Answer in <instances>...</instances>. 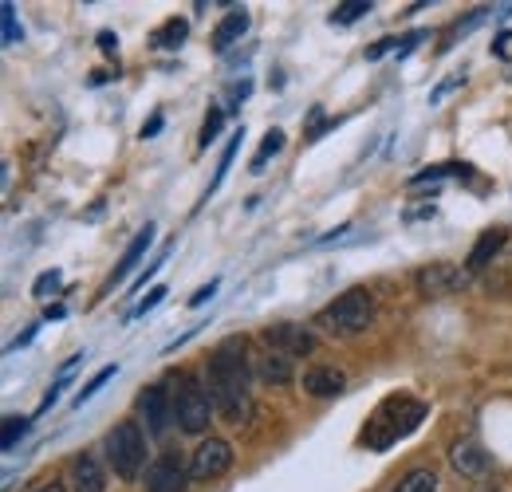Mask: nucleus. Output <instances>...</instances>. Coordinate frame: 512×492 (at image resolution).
Instances as JSON below:
<instances>
[{
	"instance_id": "7ed1b4c3",
	"label": "nucleus",
	"mask_w": 512,
	"mask_h": 492,
	"mask_svg": "<svg viewBox=\"0 0 512 492\" xmlns=\"http://www.w3.org/2000/svg\"><path fill=\"white\" fill-rule=\"evenodd\" d=\"M371 319H375V296L367 288H351L335 304H327L316 323L327 335H359L371 327Z\"/></svg>"
},
{
	"instance_id": "393cba45",
	"label": "nucleus",
	"mask_w": 512,
	"mask_h": 492,
	"mask_svg": "<svg viewBox=\"0 0 512 492\" xmlns=\"http://www.w3.org/2000/svg\"><path fill=\"white\" fill-rule=\"evenodd\" d=\"M115 374H119V367H103V370H99V374H95V378H91V382H87V386H83V390L75 394V406L91 402V398H95V394H99V390H103V386H107V382H111Z\"/></svg>"
},
{
	"instance_id": "412c9836",
	"label": "nucleus",
	"mask_w": 512,
	"mask_h": 492,
	"mask_svg": "<svg viewBox=\"0 0 512 492\" xmlns=\"http://www.w3.org/2000/svg\"><path fill=\"white\" fill-rule=\"evenodd\" d=\"M280 150H284V130H268V134H264V142H260V150H256V158H253V166H249V170H253V174H260V170L268 166V158H276Z\"/></svg>"
},
{
	"instance_id": "cd10ccee",
	"label": "nucleus",
	"mask_w": 512,
	"mask_h": 492,
	"mask_svg": "<svg viewBox=\"0 0 512 492\" xmlns=\"http://www.w3.org/2000/svg\"><path fill=\"white\" fill-rule=\"evenodd\" d=\"M52 292H60V272L52 268V272H44L36 284H32V296H40V300H48Z\"/></svg>"
},
{
	"instance_id": "f704fd0d",
	"label": "nucleus",
	"mask_w": 512,
	"mask_h": 492,
	"mask_svg": "<svg viewBox=\"0 0 512 492\" xmlns=\"http://www.w3.org/2000/svg\"><path fill=\"white\" fill-rule=\"evenodd\" d=\"M461 83H465V75H457V79H449V83H442V87H438V91L430 95V103H438V99H442L446 91H453V87H461Z\"/></svg>"
},
{
	"instance_id": "c85d7f7f",
	"label": "nucleus",
	"mask_w": 512,
	"mask_h": 492,
	"mask_svg": "<svg viewBox=\"0 0 512 492\" xmlns=\"http://www.w3.org/2000/svg\"><path fill=\"white\" fill-rule=\"evenodd\" d=\"M162 300H166V288L158 284V288H150V292H146V300H142L138 308L130 311V319H138V315H146V311H154V308H158V304H162Z\"/></svg>"
},
{
	"instance_id": "9d476101",
	"label": "nucleus",
	"mask_w": 512,
	"mask_h": 492,
	"mask_svg": "<svg viewBox=\"0 0 512 492\" xmlns=\"http://www.w3.org/2000/svg\"><path fill=\"white\" fill-rule=\"evenodd\" d=\"M264 343H268L272 351L296 359V355H312L316 335H312L308 327H300V323H272V327H264Z\"/></svg>"
},
{
	"instance_id": "6e6552de",
	"label": "nucleus",
	"mask_w": 512,
	"mask_h": 492,
	"mask_svg": "<svg viewBox=\"0 0 512 492\" xmlns=\"http://www.w3.org/2000/svg\"><path fill=\"white\" fill-rule=\"evenodd\" d=\"M469 284V272L457 268V264H426L418 272V292L430 296V300H442V296H453Z\"/></svg>"
},
{
	"instance_id": "473e14b6",
	"label": "nucleus",
	"mask_w": 512,
	"mask_h": 492,
	"mask_svg": "<svg viewBox=\"0 0 512 492\" xmlns=\"http://www.w3.org/2000/svg\"><path fill=\"white\" fill-rule=\"evenodd\" d=\"M386 52H398V40H379L375 48H367V60H383Z\"/></svg>"
},
{
	"instance_id": "2f4dec72",
	"label": "nucleus",
	"mask_w": 512,
	"mask_h": 492,
	"mask_svg": "<svg viewBox=\"0 0 512 492\" xmlns=\"http://www.w3.org/2000/svg\"><path fill=\"white\" fill-rule=\"evenodd\" d=\"M213 292H217V280H209L205 288H197V292H193L190 308H201V304H209V300H213Z\"/></svg>"
},
{
	"instance_id": "f3484780",
	"label": "nucleus",
	"mask_w": 512,
	"mask_h": 492,
	"mask_svg": "<svg viewBox=\"0 0 512 492\" xmlns=\"http://www.w3.org/2000/svg\"><path fill=\"white\" fill-rule=\"evenodd\" d=\"M505 241H509V229H489V233H481V241L473 245V252H469V260H465V268H485L501 248H505Z\"/></svg>"
},
{
	"instance_id": "a878e982",
	"label": "nucleus",
	"mask_w": 512,
	"mask_h": 492,
	"mask_svg": "<svg viewBox=\"0 0 512 492\" xmlns=\"http://www.w3.org/2000/svg\"><path fill=\"white\" fill-rule=\"evenodd\" d=\"M28 426H32L28 418H16V414H12V418H4V437H0V445L12 453V449H16V441L28 433Z\"/></svg>"
},
{
	"instance_id": "20e7f679",
	"label": "nucleus",
	"mask_w": 512,
	"mask_h": 492,
	"mask_svg": "<svg viewBox=\"0 0 512 492\" xmlns=\"http://www.w3.org/2000/svg\"><path fill=\"white\" fill-rule=\"evenodd\" d=\"M107 461H111V469H115V477H123V481H134L138 473H142V465H146V433L138 422H119L115 430L107 433Z\"/></svg>"
},
{
	"instance_id": "c9c22d12",
	"label": "nucleus",
	"mask_w": 512,
	"mask_h": 492,
	"mask_svg": "<svg viewBox=\"0 0 512 492\" xmlns=\"http://www.w3.org/2000/svg\"><path fill=\"white\" fill-rule=\"evenodd\" d=\"M32 492H67V489H64V481H56V477H52V481H40Z\"/></svg>"
},
{
	"instance_id": "f257e3e1",
	"label": "nucleus",
	"mask_w": 512,
	"mask_h": 492,
	"mask_svg": "<svg viewBox=\"0 0 512 492\" xmlns=\"http://www.w3.org/2000/svg\"><path fill=\"white\" fill-rule=\"evenodd\" d=\"M209 394H213V406L229 418V422H245L249 410H253V398H249V359H245V339H225L213 347L209 355Z\"/></svg>"
},
{
	"instance_id": "1a4fd4ad",
	"label": "nucleus",
	"mask_w": 512,
	"mask_h": 492,
	"mask_svg": "<svg viewBox=\"0 0 512 492\" xmlns=\"http://www.w3.org/2000/svg\"><path fill=\"white\" fill-rule=\"evenodd\" d=\"M138 414H142L150 437H162V433L170 430V422L178 418V410H174V402H170V394L162 386H146L138 394Z\"/></svg>"
},
{
	"instance_id": "0eeeda50",
	"label": "nucleus",
	"mask_w": 512,
	"mask_h": 492,
	"mask_svg": "<svg viewBox=\"0 0 512 492\" xmlns=\"http://www.w3.org/2000/svg\"><path fill=\"white\" fill-rule=\"evenodd\" d=\"M229 465H233V445L221 441V437H205V441L190 453L193 481H213V477L229 473Z\"/></svg>"
},
{
	"instance_id": "6ab92c4d",
	"label": "nucleus",
	"mask_w": 512,
	"mask_h": 492,
	"mask_svg": "<svg viewBox=\"0 0 512 492\" xmlns=\"http://www.w3.org/2000/svg\"><path fill=\"white\" fill-rule=\"evenodd\" d=\"M394 492H438V473H434V469H410V473L394 485Z\"/></svg>"
},
{
	"instance_id": "39448f33",
	"label": "nucleus",
	"mask_w": 512,
	"mask_h": 492,
	"mask_svg": "<svg viewBox=\"0 0 512 492\" xmlns=\"http://www.w3.org/2000/svg\"><path fill=\"white\" fill-rule=\"evenodd\" d=\"M178 426L182 433H205L209 430V418H213V394L201 378H182V390H178Z\"/></svg>"
},
{
	"instance_id": "4be33fe9",
	"label": "nucleus",
	"mask_w": 512,
	"mask_h": 492,
	"mask_svg": "<svg viewBox=\"0 0 512 492\" xmlns=\"http://www.w3.org/2000/svg\"><path fill=\"white\" fill-rule=\"evenodd\" d=\"M371 8H375L371 0H343V4L331 8V24H355V20L367 16Z\"/></svg>"
},
{
	"instance_id": "ddd939ff",
	"label": "nucleus",
	"mask_w": 512,
	"mask_h": 492,
	"mask_svg": "<svg viewBox=\"0 0 512 492\" xmlns=\"http://www.w3.org/2000/svg\"><path fill=\"white\" fill-rule=\"evenodd\" d=\"M249 32V12L233 8L217 28H213V52H229L233 44H241V36Z\"/></svg>"
},
{
	"instance_id": "aec40b11",
	"label": "nucleus",
	"mask_w": 512,
	"mask_h": 492,
	"mask_svg": "<svg viewBox=\"0 0 512 492\" xmlns=\"http://www.w3.org/2000/svg\"><path fill=\"white\" fill-rule=\"evenodd\" d=\"M438 178H469V166L465 162H449V166H426L422 174H414L410 185H426V182H438Z\"/></svg>"
},
{
	"instance_id": "7c9ffc66",
	"label": "nucleus",
	"mask_w": 512,
	"mask_h": 492,
	"mask_svg": "<svg viewBox=\"0 0 512 492\" xmlns=\"http://www.w3.org/2000/svg\"><path fill=\"white\" fill-rule=\"evenodd\" d=\"M426 36H430V32H422V28H418V32H410V36H402V40H398V60H406V56H410Z\"/></svg>"
},
{
	"instance_id": "a211bd4d",
	"label": "nucleus",
	"mask_w": 512,
	"mask_h": 492,
	"mask_svg": "<svg viewBox=\"0 0 512 492\" xmlns=\"http://www.w3.org/2000/svg\"><path fill=\"white\" fill-rule=\"evenodd\" d=\"M186 32H190V24L174 16V20H166V24L154 32V40H150V44H154V48H162V52H174V48H182Z\"/></svg>"
},
{
	"instance_id": "e433bc0d",
	"label": "nucleus",
	"mask_w": 512,
	"mask_h": 492,
	"mask_svg": "<svg viewBox=\"0 0 512 492\" xmlns=\"http://www.w3.org/2000/svg\"><path fill=\"white\" fill-rule=\"evenodd\" d=\"M158 130H162V115H154V119H150V123L142 126V138H154V134H158Z\"/></svg>"
},
{
	"instance_id": "b1692460",
	"label": "nucleus",
	"mask_w": 512,
	"mask_h": 492,
	"mask_svg": "<svg viewBox=\"0 0 512 492\" xmlns=\"http://www.w3.org/2000/svg\"><path fill=\"white\" fill-rule=\"evenodd\" d=\"M0 16H4V48L20 44V40H24V32H20V24H16V4H12V0H4V4H0Z\"/></svg>"
},
{
	"instance_id": "5701e85b",
	"label": "nucleus",
	"mask_w": 512,
	"mask_h": 492,
	"mask_svg": "<svg viewBox=\"0 0 512 492\" xmlns=\"http://www.w3.org/2000/svg\"><path fill=\"white\" fill-rule=\"evenodd\" d=\"M241 138H245V130H237V134L229 138V146H225V154H221V166H217V178L209 182V193H217L221 182H225V174L233 170V158H237V150H241Z\"/></svg>"
},
{
	"instance_id": "bb28decb",
	"label": "nucleus",
	"mask_w": 512,
	"mask_h": 492,
	"mask_svg": "<svg viewBox=\"0 0 512 492\" xmlns=\"http://www.w3.org/2000/svg\"><path fill=\"white\" fill-rule=\"evenodd\" d=\"M221 126H225V107H213L205 126H201V150H209V142L221 134Z\"/></svg>"
},
{
	"instance_id": "2eb2a0df",
	"label": "nucleus",
	"mask_w": 512,
	"mask_h": 492,
	"mask_svg": "<svg viewBox=\"0 0 512 492\" xmlns=\"http://www.w3.org/2000/svg\"><path fill=\"white\" fill-rule=\"evenodd\" d=\"M292 374H296V363H292V355L268 351V355H260V359H256V378H260V382H272V386H288V382H292Z\"/></svg>"
},
{
	"instance_id": "dca6fc26",
	"label": "nucleus",
	"mask_w": 512,
	"mask_h": 492,
	"mask_svg": "<svg viewBox=\"0 0 512 492\" xmlns=\"http://www.w3.org/2000/svg\"><path fill=\"white\" fill-rule=\"evenodd\" d=\"M150 245H154V225H146V229H142V233H138V237H134V241L127 245V252H123V260L115 264V276H111V284H123V280H127L130 272L138 268V260L146 256V248H150Z\"/></svg>"
},
{
	"instance_id": "423d86ee",
	"label": "nucleus",
	"mask_w": 512,
	"mask_h": 492,
	"mask_svg": "<svg viewBox=\"0 0 512 492\" xmlns=\"http://www.w3.org/2000/svg\"><path fill=\"white\" fill-rule=\"evenodd\" d=\"M190 469L182 465V457H178V449H162L154 461H150V469H146V492H186L190 485Z\"/></svg>"
},
{
	"instance_id": "c756f323",
	"label": "nucleus",
	"mask_w": 512,
	"mask_h": 492,
	"mask_svg": "<svg viewBox=\"0 0 512 492\" xmlns=\"http://www.w3.org/2000/svg\"><path fill=\"white\" fill-rule=\"evenodd\" d=\"M170 248H174V245H166V248H162V252H158V260H154V264H146V272H142V276H138V280L130 284L134 292H138V288H146V280H150V276H154V272H158V268L166 264V256H170Z\"/></svg>"
},
{
	"instance_id": "9b49d317",
	"label": "nucleus",
	"mask_w": 512,
	"mask_h": 492,
	"mask_svg": "<svg viewBox=\"0 0 512 492\" xmlns=\"http://www.w3.org/2000/svg\"><path fill=\"white\" fill-rule=\"evenodd\" d=\"M67 485L71 492H107V473L95 453H75L67 465Z\"/></svg>"
},
{
	"instance_id": "72a5a7b5",
	"label": "nucleus",
	"mask_w": 512,
	"mask_h": 492,
	"mask_svg": "<svg viewBox=\"0 0 512 492\" xmlns=\"http://www.w3.org/2000/svg\"><path fill=\"white\" fill-rule=\"evenodd\" d=\"M115 48H119V36L115 32H99V52L103 56H115Z\"/></svg>"
},
{
	"instance_id": "f8f14e48",
	"label": "nucleus",
	"mask_w": 512,
	"mask_h": 492,
	"mask_svg": "<svg viewBox=\"0 0 512 492\" xmlns=\"http://www.w3.org/2000/svg\"><path fill=\"white\" fill-rule=\"evenodd\" d=\"M449 461H453V469H457L461 477H485V473H489V453H485L473 437L453 441V445H449Z\"/></svg>"
},
{
	"instance_id": "4468645a",
	"label": "nucleus",
	"mask_w": 512,
	"mask_h": 492,
	"mask_svg": "<svg viewBox=\"0 0 512 492\" xmlns=\"http://www.w3.org/2000/svg\"><path fill=\"white\" fill-rule=\"evenodd\" d=\"M343 386H347L343 370H335V367H312V370H304V390H308L312 398H335V394H339Z\"/></svg>"
},
{
	"instance_id": "f03ea898",
	"label": "nucleus",
	"mask_w": 512,
	"mask_h": 492,
	"mask_svg": "<svg viewBox=\"0 0 512 492\" xmlns=\"http://www.w3.org/2000/svg\"><path fill=\"white\" fill-rule=\"evenodd\" d=\"M422 418H426V406H422V402H414V398H390V402H383V410L367 422L363 441H367L371 449H390L398 437L418 430Z\"/></svg>"
}]
</instances>
